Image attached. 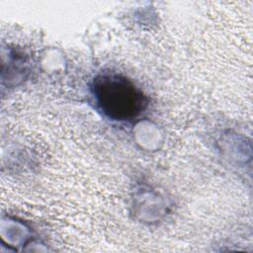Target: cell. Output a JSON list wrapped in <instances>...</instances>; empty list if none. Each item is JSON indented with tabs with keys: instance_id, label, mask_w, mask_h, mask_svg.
Masks as SVG:
<instances>
[{
	"instance_id": "obj_1",
	"label": "cell",
	"mask_w": 253,
	"mask_h": 253,
	"mask_svg": "<svg viewBox=\"0 0 253 253\" xmlns=\"http://www.w3.org/2000/svg\"><path fill=\"white\" fill-rule=\"evenodd\" d=\"M90 89L96 108L112 121L132 122L148 106L146 95L132 81L121 74L97 75Z\"/></svg>"
}]
</instances>
